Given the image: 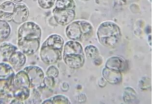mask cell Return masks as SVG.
<instances>
[{
    "instance_id": "6da1fadb",
    "label": "cell",
    "mask_w": 152,
    "mask_h": 104,
    "mask_svg": "<svg viewBox=\"0 0 152 104\" xmlns=\"http://www.w3.org/2000/svg\"><path fill=\"white\" fill-rule=\"evenodd\" d=\"M42 36V29L36 23H23L18 30V47L25 55H33L40 48Z\"/></svg>"
},
{
    "instance_id": "7a4b0ae2",
    "label": "cell",
    "mask_w": 152,
    "mask_h": 104,
    "mask_svg": "<svg viewBox=\"0 0 152 104\" xmlns=\"http://www.w3.org/2000/svg\"><path fill=\"white\" fill-rule=\"evenodd\" d=\"M64 45V39L60 35L53 34L48 36L40 48L39 55L42 61L51 65L62 60Z\"/></svg>"
},
{
    "instance_id": "3957f363",
    "label": "cell",
    "mask_w": 152,
    "mask_h": 104,
    "mask_svg": "<svg viewBox=\"0 0 152 104\" xmlns=\"http://www.w3.org/2000/svg\"><path fill=\"white\" fill-rule=\"evenodd\" d=\"M62 59L69 68L78 69L84 66L85 54L80 42L69 40L64 44Z\"/></svg>"
},
{
    "instance_id": "277c9868",
    "label": "cell",
    "mask_w": 152,
    "mask_h": 104,
    "mask_svg": "<svg viewBox=\"0 0 152 104\" xmlns=\"http://www.w3.org/2000/svg\"><path fill=\"white\" fill-rule=\"evenodd\" d=\"M97 36L102 45L108 48H113L121 40V30L115 23L106 21L102 23L98 28Z\"/></svg>"
},
{
    "instance_id": "5b68a950",
    "label": "cell",
    "mask_w": 152,
    "mask_h": 104,
    "mask_svg": "<svg viewBox=\"0 0 152 104\" xmlns=\"http://www.w3.org/2000/svg\"><path fill=\"white\" fill-rule=\"evenodd\" d=\"M0 55L3 61L10 63L16 71L20 70L26 63V55L12 43L4 42L0 45Z\"/></svg>"
},
{
    "instance_id": "8992f818",
    "label": "cell",
    "mask_w": 152,
    "mask_h": 104,
    "mask_svg": "<svg viewBox=\"0 0 152 104\" xmlns=\"http://www.w3.org/2000/svg\"><path fill=\"white\" fill-rule=\"evenodd\" d=\"M53 10V17L60 25H68L76 16V4L74 0H56Z\"/></svg>"
},
{
    "instance_id": "52a82bcc",
    "label": "cell",
    "mask_w": 152,
    "mask_h": 104,
    "mask_svg": "<svg viewBox=\"0 0 152 104\" xmlns=\"http://www.w3.org/2000/svg\"><path fill=\"white\" fill-rule=\"evenodd\" d=\"M94 29L89 22L84 20L73 21L66 28V35L71 40L84 42L88 40L94 34Z\"/></svg>"
},
{
    "instance_id": "ba28073f",
    "label": "cell",
    "mask_w": 152,
    "mask_h": 104,
    "mask_svg": "<svg viewBox=\"0 0 152 104\" xmlns=\"http://www.w3.org/2000/svg\"><path fill=\"white\" fill-rule=\"evenodd\" d=\"M23 69L26 71L29 77L31 89L33 90V91H39V89L45 87L43 84L45 77L42 68L38 66H30Z\"/></svg>"
},
{
    "instance_id": "9c48e42d",
    "label": "cell",
    "mask_w": 152,
    "mask_h": 104,
    "mask_svg": "<svg viewBox=\"0 0 152 104\" xmlns=\"http://www.w3.org/2000/svg\"><path fill=\"white\" fill-rule=\"evenodd\" d=\"M13 68L5 62L0 63V92L13 83L15 77Z\"/></svg>"
},
{
    "instance_id": "30bf717a",
    "label": "cell",
    "mask_w": 152,
    "mask_h": 104,
    "mask_svg": "<svg viewBox=\"0 0 152 104\" xmlns=\"http://www.w3.org/2000/svg\"><path fill=\"white\" fill-rule=\"evenodd\" d=\"M29 11L26 4L21 3H15L12 21L16 24H22L27 20Z\"/></svg>"
},
{
    "instance_id": "8fae6325",
    "label": "cell",
    "mask_w": 152,
    "mask_h": 104,
    "mask_svg": "<svg viewBox=\"0 0 152 104\" xmlns=\"http://www.w3.org/2000/svg\"><path fill=\"white\" fill-rule=\"evenodd\" d=\"M15 3L5 1L0 5V19L10 22L12 21Z\"/></svg>"
},
{
    "instance_id": "7c38bea8",
    "label": "cell",
    "mask_w": 152,
    "mask_h": 104,
    "mask_svg": "<svg viewBox=\"0 0 152 104\" xmlns=\"http://www.w3.org/2000/svg\"><path fill=\"white\" fill-rule=\"evenodd\" d=\"M104 79L111 84H117L121 81V72L104 67L102 71Z\"/></svg>"
},
{
    "instance_id": "4fadbf2b",
    "label": "cell",
    "mask_w": 152,
    "mask_h": 104,
    "mask_svg": "<svg viewBox=\"0 0 152 104\" xmlns=\"http://www.w3.org/2000/svg\"><path fill=\"white\" fill-rule=\"evenodd\" d=\"M105 67L110 69L121 72L124 70L125 62L121 58L114 56L107 60Z\"/></svg>"
},
{
    "instance_id": "5bb4252c",
    "label": "cell",
    "mask_w": 152,
    "mask_h": 104,
    "mask_svg": "<svg viewBox=\"0 0 152 104\" xmlns=\"http://www.w3.org/2000/svg\"><path fill=\"white\" fill-rule=\"evenodd\" d=\"M10 33V26L8 22L0 19V41L8 38Z\"/></svg>"
},
{
    "instance_id": "9a60e30c",
    "label": "cell",
    "mask_w": 152,
    "mask_h": 104,
    "mask_svg": "<svg viewBox=\"0 0 152 104\" xmlns=\"http://www.w3.org/2000/svg\"><path fill=\"white\" fill-rule=\"evenodd\" d=\"M42 104H71V102L66 96L58 95L45 100Z\"/></svg>"
},
{
    "instance_id": "2e32d148",
    "label": "cell",
    "mask_w": 152,
    "mask_h": 104,
    "mask_svg": "<svg viewBox=\"0 0 152 104\" xmlns=\"http://www.w3.org/2000/svg\"><path fill=\"white\" fill-rule=\"evenodd\" d=\"M84 51L85 56L88 59H95L99 54L98 49L94 45L87 46Z\"/></svg>"
},
{
    "instance_id": "e0dca14e",
    "label": "cell",
    "mask_w": 152,
    "mask_h": 104,
    "mask_svg": "<svg viewBox=\"0 0 152 104\" xmlns=\"http://www.w3.org/2000/svg\"><path fill=\"white\" fill-rule=\"evenodd\" d=\"M56 0H38L39 6L43 9H49L55 5Z\"/></svg>"
},
{
    "instance_id": "ac0fdd59",
    "label": "cell",
    "mask_w": 152,
    "mask_h": 104,
    "mask_svg": "<svg viewBox=\"0 0 152 104\" xmlns=\"http://www.w3.org/2000/svg\"><path fill=\"white\" fill-rule=\"evenodd\" d=\"M59 75V71L57 67L54 66H50L46 71V76L56 78Z\"/></svg>"
},
{
    "instance_id": "d6986e66",
    "label": "cell",
    "mask_w": 152,
    "mask_h": 104,
    "mask_svg": "<svg viewBox=\"0 0 152 104\" xmlns=\"http://www.w3.org/2000/svg\"><path fill=\"white\" fill-rule=\"evenodd\" d=\"M55 79L54 77H49L47 76H46V77H44L43 79L44 87L49 88H52L55 87L56 85Z\"/></svg>"
},
{
    "instance_id": "ffe728a7",
    "label": "cell",
    "mask_w": 152,
    "mask_h": 104,
    "mask_svg": "<svg viewBox=\"0 0 152 104\" xmlns=\"http://www.w3.org/2000/svg\"><path fill=\"white\" fill-rule=\"evenodd\" d=\"M23 0H10V1H12L13 3H20Z\"/></svg>"
},
{
    "instance_id": "44dd1931",
    "label": "cell",
    "mask_w": 152,
    "mask_h": 104,
    "mask_svg": "<svg viewBox=\"0 0 152 104\" xmlns=\"http://www.w3.org/2000/svg\"><path fill=\"white\" fill-rule=\"evenodd\" d=\"M81 1H90V0H81Z\"/></svg>"
},
{
    "instance_id": "7402d4cb",
    "label": "cell",
    "mask_w": 152,
    "mask_h": 104,
    "mask_svg": "<svg viewBox=\"0 0 152 104\" xmlns=\"http://www.w3.org/2000/svg\"><path fill=\"white\" fill-rule=\"evenodd\" d=\"M150 1H151V0H150Z\"/></svg>"
}]
</instances>
